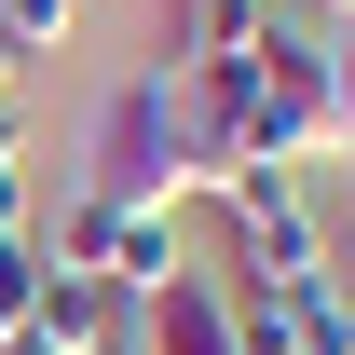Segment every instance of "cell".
Returning <instances> with one entry per match:
<instances>
[{"label": "cell", "mask_w": 355, "mask_h": 355, "mask_svg": "<svg viewBox=\"0 0 355 355\" xmlns=\"http://www.w3.org/2000/svg\"><path fill=\"white\" fill-rule=\"evenodd\" d=\"M246 69H260V164H342V110H328V28L314 14H287L273 0V28L246 42Z\"/></svg>", "instance_id": "cell-2"}, {"label": "cell", "mask_w": 355, "mask_h": 355, "mask_svg": "<svg viewBox=\"0 0 355 355\" xmlns=\"http://www.w3.org/2000/svg\"><path fill=\"white\" fill-rule=\"evenodd\" d=\"M83 191H96V205H123V219H178V205H191V150H178V69H137V83L96 110Z\"/></svg>", "instance_id": "cell-1"}, {"label": "cell", "mask_w": 355, "mask_h": 355, "mask_svg": "<svg viewBox=\"0 0 355 355\" xmlns=\"http://www.w3.org/2000/svg\"><path fill=\"white\" fill-rule=\"evenodd\" d=\"M328 110H342V164H355V28H328Z\"/></svg>", "instance_id": "cell-12"}, {"label": "cell", "mask_w": 355, "mask_h": 355, "mask_svg": "<svg viewBox=\"0 0 355 355\" xmlns=\"http://www.w3.org/2000/svg\"><path fill=\"white\" fill-rule=\"evenodd\" d=\"M164 273H178V219H123V246H110V287H123V301H150Z\"/></svg>", "instance_id": "cell-8"}, {"label": "cell", "mask_w": 355, "mask_h": 355, "mask_svg": "<svg viewBox=\"0 0 355 355\" xmlns=\"http://www.w3.org/2000/svg\"><path fill=\"white\" fill-rule=\"evenodd\" d=\"M137 355H246V342H232V287L178 260L164 287L137 301Z\"/></svg>", "instance_id": "cell-4"}, {"label": "cell", "mask_w": 355, "mask_h": 355, "mask_svg": "<svg viewBox=\"0 0 355 355\" xmlns=\"http://www.w3.org/2000/svg\"><path fill=\"white\" fill-rule=\"evenodd\" d=\"M110 246H123V205L69 191V219H55V246H42V260H55V273H110Z\"/></svg>", "instance_id": "cell-7"}, {"label": "cell", "mask_w": 355, "mask_h": 355, "mask_svg": "<svg viewBox=\"0 0 355 355\" xmlns=\"http://www.w3.org/2000/svg\"><path fill=\"white\" fill-rule=\"evenodd\" d=\"M69 28H83V0H0V42L14 55H69Z\"/></svg>", "instance_id": "cell-10"}, {"label": "cell", "mask_w": 355, "mask_h": 355, "mask_svg": "<svg viewBox=\"0 0 355 355\" xmlns=\"http://www.w3.org/2000/svg\"><path fill=\"white\" fill-rule=\"evenodd\" d=\"M205 205H219L232 219V287H273V301H287V287H314V273H328V219H314V191L287 164H246V178H219V191H205Z\"/></svg>", "instance_id": "cell-3"}, {"label": "cell", "mask_w": 355, "mask_h": 355, "mask_svg": "<svg viewBox=\"0 0 355 355\" xmlns=\"http://www.w3.org/2000/svg\"><path fill=\"white\" fill-rule=\"evenodd\" d=\"M273 28V0H178V42H164V69L178 55H246Z\"/></svg>", "instance_id": "cell-6"}, {"label": "cell", "mask_w": 355, "mask_h": 355, "mask_svg": "<svg viewBox=\"0 0 355 355\" xmlns=\"http://www.w3.org/2000/svg\"><path fill=\"white\" fill-rule=\"evenodd\" d=\"M14 83H28V55H14V42H0V110H14Z\"/></svg>", "instance_id": "cell-14"}, {"label": "cell", "mask_w": 355, "mask_h": 355, "mask_svg": "<svg viewBox=\"0 0 355 355\" xmlns=\"http://www.w3.org/2000/svg\"><path fill=\"white\" fill-rule=\"evenodd\" d=\"M273 314H287V355H355V273H314Z\"/></svg>", "instance_id": "cell-5"}, {"label": "cell", "mask_w": 355, "mask_h": 355, "mask_svg": "<svg viewBox=\"0 0 355 355\" xmlns=\"http://www.w3.org/2000/svg\"><path fill=\"white\" fill-rule=\"evenodd\" d=\"M42 205H28V137H14V110H0V232H28Z\"/></svg>", "instance_id": "cell-11"}, {"label": "cell", "mask_w": 355, "mask_h": 355, "mask_svg": "<svg viewBox=\"0 0 355 355\" xmlns=\"http://www.w3.org/2000/svg\"><path fill=\"white\" fill-rule=\"evenodd\" d=\"M42 314V232H0V342H28Z\"/></svg>", "instance_id": "cell-9"}, {"label": "cell", "mask_w": 355, "mask_h": 355, "mask_svg": "<svg viewBox=\"0 0 355 355\" xmlns=\"http://www.w3.org/2000/svg\"><path fill=\"white\" fill-rule=\"evenodd\" d=\"M287 14H314V28H355V0H287Z\"/></svg>", "instance_id": "cell-13"}]
</instances>
